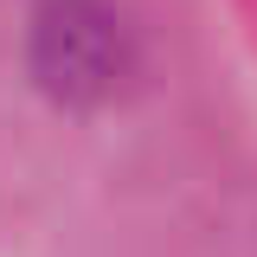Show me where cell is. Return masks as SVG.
Here are the masks:
<instances>
[{"label":"cell","mask_w":257,"mask_h":257,"mask_svg":"<svg viewBox=\"0 0 257 257\" xmlns=\"http://www.w3.org/2000/svg\"><path fill=\"white\" fill-rule=\"evenodd\" d=\"M32 77L58 103H103L128 77V26L103 0H45L32 20Z\"/></svg>","instance_id":"1"}]
</instances>
